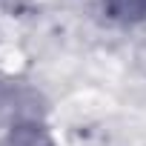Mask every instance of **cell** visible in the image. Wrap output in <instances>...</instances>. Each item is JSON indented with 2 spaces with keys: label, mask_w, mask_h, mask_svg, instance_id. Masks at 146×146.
Here are the masks:
<instances>
[{
  "label": "cell",
  "mask_w": 146,
  "mask_h": 146,
  "mask_svg": "<svg viewBox=\"0 0 146 146\" xmlns=\"http://www.w3.org/2000/svg\"><path fill=\"white\" fill-rule=\"evenodd\" d=\"M103 12L117 23H137L146 17V0H100Z\"/></svg>",
  "instance_id": "obj_1"
}]
</instances>
